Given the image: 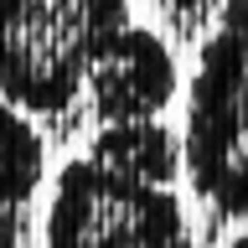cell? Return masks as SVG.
Segmentation results:
<instances>
[{"mask_svg": "<svg viewBox=\"0 0 248 248\" xmlns=\"http://www.w3.org/2000/svg\"><path fill=\"white\" fill-rule=\"evenodd\" d=\"M88 160H98L104 170H119L129 181H150V186H176V176H186L181 135L166 129V119L98 124L88 140Z\"/></svg>", "mask_w": 248, "mask_h": 248, "instance_id": "obj_6", "label": "cell"}, {"mask_svg": "<svg viewBox=\"0 0 248 248\" xmlns=\"http://www.w3.org/2000/svg\"><path fill=\"white\" fill-rule=\"evenodd\" d=\"M46 181V145L26 108L0 93V248L26 243V212Z\"/></svg>", "mask_w": 248, "mask_h": 248, "instance_id": "obj_5", "label": "cell"}, {"mask_svg": "<svg viewBox=\"0 0 248 248\" xmlns=\"http://www.w3.org/2000/svg\"><path fill=\"white\" fill-rule=\"evenodd\" d=\"M150 5H160L181 31H202V26H212V16H217L222 0H150Z\"/></svg>", "mask_w": 248, "mask_h": 248, "instance_id": "obj_7", "label": "cell"}, {"mask_svg": "<svg viewBox=\"0 0 248 248\" xmlns=\"http://www.w3.org/2000/svg\"><path fill=\"white\" fill-rule=\"evenodd\" d=\"M42 248H202L170 186L129 181L98 160H67L52 181Z\"/></svg>", "mask_w": 248, "mask_h": 248, "instance_id": "obj_3", "label": "cell"}, {"mask_svg": "<svg viewBox=\"0 0 248 248\" xmlns=\"http://www.w3.org/2000/svg\"><path fill=\"white\" fill-rule=\"evenodd\" d=\"M186 181L212 228L248 222V0H222L186 83Z\"/></svg>", "mask_w": 248, "mask_h": 248, "instance_id": "obj_1", "label": "cell"}, {"mask_svg": "<svg viewBox=\"0 0 248 248\" xmlns=\"http://www.w3.org/2000/svg\"><path fill=\"white\" fill-rule=\"evenodd\" d=\"M222 248H248V232H238V238H228Z\"/></svg>", "mask_w": 248, "mask_h": 248, "instance_id": "obj_8", "label": "cell"}, {"mask_svg": "<svg viewBox=\"0 0 248 248\" xmlns=\"http://www.w3.org/2000/svg\"><path fill=\"white\" fill-rule=\"evenodd\" d=\"M129 26V0H0V93L31 119L83 98L93 57Z\"/></svg>", "mask_w": 248, "mask_h": 248, "instance_id": "obj_2", "label": "cell"}, {"mask_svg": "<svg viewBox=\"0 0 248 248\" xmlns=\"http://www.w3.org/2000/svg\"><path fill=\"white\" fill-rule=\"evenodd\" d=\"M181 93V67L160 31L129 26L93 57L83 98L93 124H124V119H166V108Z\"/></svg>", "mask_w": 248, "mask_h": 248, "instance_id": "obj_4", "label": "cell"}]
</instances>
